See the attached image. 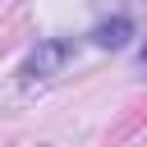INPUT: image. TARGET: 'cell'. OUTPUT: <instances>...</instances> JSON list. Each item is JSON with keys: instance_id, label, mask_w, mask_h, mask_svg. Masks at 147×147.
I'll return each mask as SVG.
<instances>
[{"instance_id": "cell-2", "label": "cell", "mask_w": 147, "mask_h": 147, "mask_svg": "<svg viewBox=\"0 0 147 147\" xmlns=\"http://www.w3.org/2000/svg\"><path fill=\"white\" fill-rule=\"evenodd\" d=\"M129 32H133V23H129V18H110V23H101V28L92 32V41H96V46H106V51H119V46L129 41Z\"/></svg>"}, {"instance_id": "cell-1", "label": "cell", "mask_w": 147, "mask_h": 147, "mask_svg": "<svg viewBox=\"0 0 147 147\" xmlns=\"http://www.w3.org/2000/svg\"><path fill=\"white\" fill-rule=\"evenodd\" d=\"M69 55H74V46H69V41H46V46H37V51H32V60H28V78H51Z\"/></svg>"}, {"instance_id": "cell-3", "label": "cell", "mask_w": 147, "mask_h": 147, "mask_svg": "<svg viewBox=\"0 0 147 147\" xmlns=\"http://www.w3.org/2000/svg\"><path fill=\"white\" fill-rule=\"evenodd\" d=\"M142 69H147V46H142Z\"/></svg>"}]
</instances>
